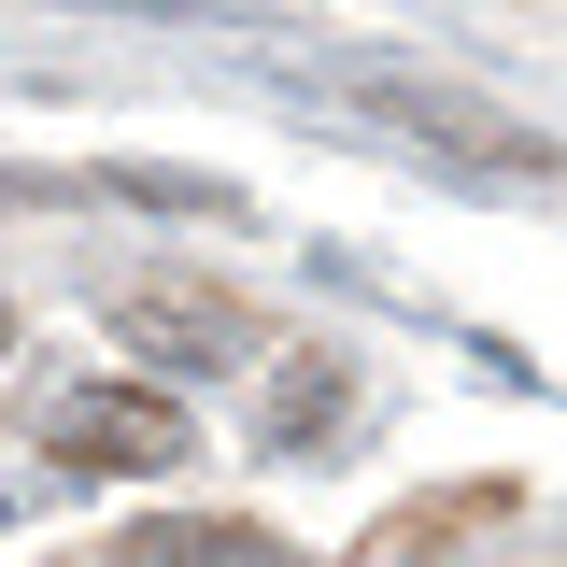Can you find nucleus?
Listing matches in <instances>:
<instances>
[{"label": "nucleus", "instance_id": "f03ea898", "mask_svg": "<svg viewBox=\"0 0 567 567\" xmlns=\"http://www.w3.org/2000/svg\"><path fill=\"white\" fill-rule=\"evenodd\" d=\"M114 327L142 354H241V312H213V298H128Z\"/></svg>", "mask_w": 567, "mask_h": 567}, {"label": "nucleus", "instance_id": "7ed1b4c3", "mask_svg": "<svg viewBox=\"0 0 567 567\" xmlns=\"http://www.w3.org/2000/svg\"><path fill=\"white\" fill-rule=\"evenodd\" d=\"M114 567H284L270 539H213V525H142Z\"/></svg>", "mask_w": 567, "mask_h": 567}, {"label": "nucleus", "instance_id": "f257e3e1", "mask_svg": "<svg viewBox=\"0 0 567 567\" xmlns=\"http://www.w3.org/2000/svg\"><path fill=\"white\" fill-rule=\"evenodd\" d=\"M43 440H58V468H171V454H185V412H171V398H114V383H100V398H71Z\"/></svg>", "mask_w": 567, "mask_h": 567}]
</instances>
